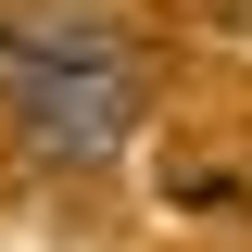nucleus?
<instances>
[{"label": "nucleus", "instance_id": "nucleus-1", "mask_svg": "<svg viewBox=\"0 0 252 252\" xmlns=\"http://www.w3.org/2000/svg\"><path fill=\"white\" fill-rule=\"evenodd\" d=\"M13 89V114H26V139L51 164H114L126 139H139V114H152V89H139V63L101 51V63H38V76H0Z\"/></svg>", "mask_w": 252, "mask_h": 252}, {"label": "nucleus", "instance_id": "nucleus-3", "mask_svg": "<svg viewBox=\"0 0 252 252\" xmlns=\"http://www.w3.org/2000/svg\"><path fill=\"white\" fill-rule=\"evenodd\" d=\"M240 13H252V0H240Z\"/></svg>", "mask_w": 252, "mask_h": 252}, {"label": "nucleus", "instance_id": "nucleus-2", "mask_svg": "<svg viewBox=\"0 0 252 252\" xmlns=\"http://www.w3.org/2000/svg\"><path fill=\"white\" fill-rule=\"evenodd\" d=\"M114 51V26L101 13H13L0 26V76H38V63H101Z\"/></svg>", "mask_w": 252, "mask_h": 252}]
</instances>
